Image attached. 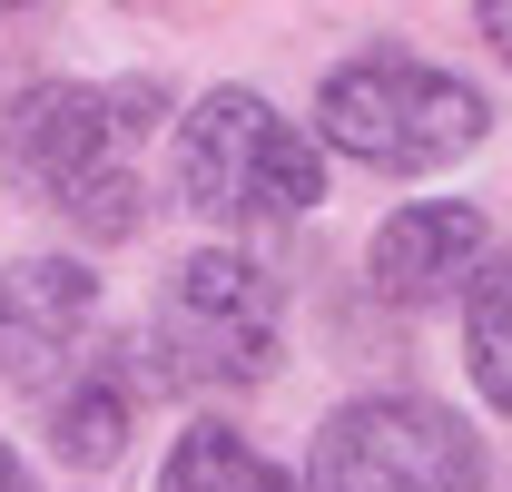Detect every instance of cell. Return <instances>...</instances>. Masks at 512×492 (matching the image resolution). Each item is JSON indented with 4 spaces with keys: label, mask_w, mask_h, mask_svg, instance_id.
<instances>
[{
    "label": "cell",
    "mask_w": 512,
    "mask_h": 492,
    "mask_svg": "<svg viewBox=\"0 0 512 492\" xmlns=\"http://www.w3.org/2000/svg\"><path fill=\"white\" fill-rule=\"evenodd\" d=\"M316 128H325V148H345L355 168L424 178V168H453L493 128V109H483L473 79L424 69V60H404V50H375V60H345L316 89Z\"/></svg>",
    "instance_id": "obj_1"
},
{
    "label": "cell",
    "mask_w": 512,
    "mask_h": 492,
    "mask_svg": "<svg viewBox=\"0 0 512 492\" xmlns=\"http://www.w3.org/2000/svg\"><path fill=\"white\" fill-rule=\"evenodd\" d=\"M178 197L217 227H266L306 217L325 197V158L276 119L256 89H207L178 119Z\"/></svg>",
    "instance_id": "obj_2"
},
{
    "label": "cell",
    "mask_w": 512,
    "mask_h": 492,
    "mask_svg": "<svg viewBox=\"0 0 512 492\" xmlns=\"http://www.w3.org/2000/svg\"><path fill=\"white\" fill-rule=\"evenodd\" d=\"M306 492H483V443L424 394H365L325 414Z\"/></svg>",
    "instance_id": "obj_3"
},
{
    "label": "cell",
    "mask_w": 512,
    "mask_h": 492,
    "mask_svg": "<svg viewBox=\"0 0 512 492\" xmlns=\"http://www.w3.org/2000/svg\"><path fill=\"white\" fill-rule=\"evenodd\" d=\"M168 109V89L158 79H119V89H89V79H40V89H20L10 99V119H0V168L30 187V197H50L69 207L79 187H99L119 168V138Z\"/></svg>",
    "instance_id": "obj_4"
},
{
    "label": "cell",
    "mask_w": 512,
    "mask_h": 492,
    "mask_svg": "<svg viewBox=\"0 0 512 492\" xmlns=\"http://www.w3.org/2000/svg\"><path fill=\"white\" fill-rule=\"evenodd\" d=\"M276 276L237 256V246H197L188 266L168 276V296H158V355L168 374H188V384H256L266 355H276Z\"/></svg>",
    "instance_id": "obj_5"
},
{
    "label": "cell",
    "mask_w": 512,
    "mask_h": 492,
    "mask_svg": "<svg viewBox=\"0 0 512 492\" xmlns=\"http://www.w3.org/2000/svg\"><path fill=\"white\" fill-rule=\"evenodd\" d=\"M89 306H99V276H89L79 256H20V266L0 276V374H10V384H40V374L79 345Z\"/></svg>",
    "instance_id": "obj_6"
},
{
    "label": "cell",
    "mask_w": 512,
    "mask_h": 492,
    "mask_svg": "<svg viewBox=\"0 0 512 492\" xmlns=\"http://www.w3.org/2000/svg\"><path fill=\"white\" fill-rule=\"evenodd\" d=\"M473 256H483V217L453 207V197L394 207V217L375 227V246H365L384 306H434V296H453V286L473 276Z\"/></svg>",
    "instance_id": "obj_7"
},
{
    "label": "cell",
    "mask_w": 512,
    "mask_h": 492,
    "mask_svg": "<svg viewBox=\"0 0 512 492\" xmlns=\"http://www.w3.org/2000/svg\"><path fill=\"white\" fill-rule=\"evenodd\" d=\"M128 414H138V394H128V365H119V355H99L89 374H69L60 404H50V443H60V463H79V473L119 463Z\"/></svg>",
    "instance_id": "obj_8"
},
{
    "label": "cell",
    "mask_w": 512,
    "mask_h": 492,
    "mask_svg": "<svg viewBox=\"0 0 512 492\" xmlns=\"http://www.w3.org/2000/svg\"><path fill=\"white\" fill-rule=\"evenodd\" d=\"M158 492H296V483L256 453L247 433L188 424V433H178V453H168V473H158Z\"/></svg>",
    "instance_id": "obj_9"
},
{
    "label": "cell",
    "mask_w": 512,
    "mask_h": 492,
    "mask_svg": "<svg viewBox=\"0 0 512 492\" xmlns=\"http://www.w3.org/2000/svg\"><path fill=\"white\" fill-rule=\"evenodd\" d=\"M463 365H473V384H483V404L512 414V256L483 266L473 296H463Z\"/></svg>",
    "instance_id": "obj_10"
},
{
    "label": "cell",
    "mask_w": 512,
    "mask_h": 492,
    "mask_svg": "<svg viewBox=\"0 0 512 492\" xmlns=\"http://www.w3.org/2000/svg\"><path fill=\"white\" fill-rule=\"evenodd\" d=\"M69 217H79L89 237H128V227H138V178L109 168L99 187H79V197H69Z\"/></svg>",
    "instance_id": "obj_11"
},
{
    "label": "cell",
    "mask_w": 512,
    "mask_h": 492,
    "mask_svg": "<svg viewBox=\"0 0 512 492\" xmlns=\"http://www.w3.org/2000/svg\"><path fill=\"white\" fill-rule=\"evenodd\" d=\"M473 10H483V40L512 60V0H473Z\"/></svg>",
    "instance_id": "obj_12"
},
{
    "label": "cell",
    "mask_w": 512,
    "mask_h": 492,
    "mask_svg": "<svg viewBox=\"0 0 512 492\" xmlns=\"http://www.w3.org/2000/svg\"><path fill=\"white\" fill-rule=\"evenodd\" d=\"M0 492H30V473H20V453L0 443Z\"/></svg>",
    "instance_id": "obj_13"
},
{
    "label": "cell",
    "mask_w": 512,
    "mask_h": 492,
    "mask_svg": "<svg viewBox=\"0 0 512 492\" xmlns=\"http://www.w3.org/2000/svg\"><path fill=\"white\" fill-rule=\"evenodd\" d=\"M20 10H30V0H0V20H20Z\"/></svg>",
    "instance_id": "obj_14"
}]
</instances>
